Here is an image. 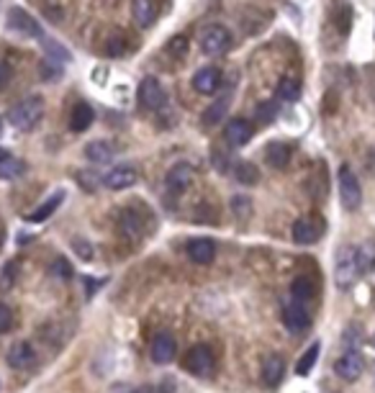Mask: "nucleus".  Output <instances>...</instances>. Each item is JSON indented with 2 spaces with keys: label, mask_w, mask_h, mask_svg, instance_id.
Segmentation results:
<instances>
[{
  "label": "nucleus",
  "mask_w": 375,
  "mask_h": 393,
  "mask_svg": "<svg viewBox=\"0 0 375 393\" xmlns=\"http://www.w3.org/2000/svg\"><path fill=\"white\" fill-rule=\"evenodd\" d=\"M319 352H321V345L319 342H314L311 347L303 352V357L298 360V365H296V373L298 375H309L316 365V360H319Z\"/></svg>",
  "instance_id": "c756f323"
},
{
  "label": "nucleus",
  "mask_w": 375,
  "mask_h": 393,
  "mask_svg": "<svg viewBox=\"0 0 375 393\" xmlns=\"http://www.w3.org/2000/svg\"><path fill=\"white\" fill-rule=\"evenodd\" d=\"M41 116H44V101L39 95H28L8 111V121L19 131H31L41 121Z\"/></svg>",
  "instance_id": "f257e3e1"
},
{
  "label": "nucleus",
  "mask_w": 375,
  "mask_h": 393,
  "mask_svg": "<svg viewBox=\"0 0 375 393\" xmlns=\"http://www.w3.org/2000/svg\"><path fill=\"white\" fill-rule=\"evenodd\" d=\"M283 321H285V327L291 332H306L309 329V324H311V316H309V309H306V303H298V301H293L291 303H285V309H283Z\"/></svg>",
  "instance_id": "9d476101"
},
{
  "label": "nucleus",
  "mask_w": 375,
  "mask_h": 393,
  "mask_svg": "<svg viewBox=\"0 0 375 393\" xmlns=\"http://www.w3.org/2000/svg\"><path fill=\"white\" fill-rule=\"evenodd\" d=\"M360 275H363V270H360V260H357V247H349V245L339 247L337 262H334V283H337V288H342V291L352 288Z\"/></svg>",
  "instance_id": "f03ea898"
},
{
  "label": "nucleus",
  "mask_w": 375,
  "mask_h": 393,
  "mask_svg": "<svg viewBox=\"0 0 375 393\" xmlns=\"http://www.w3.org/2000/svg\"><path fill=\"white\" fill-rule=\"evenodd\" d=\"M8 28L10 31H16V34H21V37H31V39L44 37L39 21L34 19L31 13H26L23 8H19V6H13V8L8 10Z\"/></svg>",
  "instance_id": "0eeeda50"
},
{
  "label": "nucleus",
  "mask_w": 375,
  "mask_h": 393,
  "mask_svg": "<svg viewBox=\"0 0 375 393\" xmlns=\"http://www.w3.org/2000/svg\"><path fill=\"white\" fill-rule=\"evenodd\" d=\"M119 231L124 234V237L137 239V237H142V231H144V224H142V219H139L134 211L126 209L119 216Z\"/></svg>",
  "instance_id": "a878e982"
},
{
  "label": "nucleus",
  "mask_w": 375,
  "mask_h": 393,
  "mask_svg": "<svg viewBox=\"0 0 375 393\" xmlns=\"http://www.w3.org/2000/svg\"><path fill=\"white\" fill-rule=\"evenodd\" d=\"M357 260H360V270H363V273L375 270V239H365V242L357 247Z\"/></svg>",
  "instance_id": "c85d7f7f"
},
{
  "label": "nucleus",
  "mask_w": 375,
  "mask_h": 393,
  "mask_svg": "<svg viewBox=\"0 0 375 393\" xmlns=\"http://www.w3.org/2000/svg\"><path fill=\"white\" fill-rule=\"evenodd\" d=\"M41 44L46 46V55L52 57V59H57V62L62 64V62H70L73 59V55L64 49L62 44H57L55 39H49V37H41Z\"/></svg>",
  "instance_id": "7c9ffc66"
},
{
  "label": "nucleus",
  "mask_w": 375,
  "mask_h": 393,
  "mask_svg": "<svg viewBox=\"0 0 375 393\" xmlns=\"http://www.w3.org/2000/svg\"><path fill=\"white\" fill-rule=\"evenodd\" d=\"M16 265L13 262H8L6 265V270H3V275H0V291H8L10 285H13V280H16Z\"/></svg>",
  "instance_id": "4c0bfd02"
},
{
  "label": "nucleus",
  "mask_w": 375,
  "mask_h": 393,
  "mask_svg": "<svg viewBox=\"0 0 375 393\" xmlns=\"http://www.w3.org/2000/svg\"><path fill=\"white\" fill-rule=\"evenodd\" d=\"M10 327H13V311L6 303H0V334L10 332Z\"/></svg>",
  "instance_id": "c9c22d12"
},
{
  "label": "nucleus",
  "mask_w": 375,
  "mask_h": 393,
  "mask_svg": "<svg viewBox=\"0 0 375 393\" xmlns=\"http://www.w3.org/2000/svg\"><path fill=\"white\" fill-rule=\"evenodd\" d=\"M291 155L293 149L285 142H270V144L265 146V162L270 167H275V170H283L288 162H291Z\"/></svg>",
  "instance_id": "a211bd4d"
},
{
  "label": "nucleus",
  "mask_w": 375,
  "mask_h": 393,
  "mask_svg": "<svg viewBox=\"0 0 375 393\" xmlns=\"http://www.w3.org/2000/svg\"><path fill=\"white\" fill-rule=\"evenodd\" d=\"M339 198H342V206L347 211L360 209V203H363V188H360V180H357V175L352 173L347 165L339 167Z\"/></svg>",
  "instance_id": "7ed1b4c3"
},
{
  "label": "nucleus",
  "mask_w": 375,
  "mask_h": 393,
  "mask_svg": "<svg viewBox=\"0 0 375 393\" xmlns=\"http://www.w3.org/2000/svg\"><path fill=\"white\" fill-rule=\"evenodd\" d=\"M185 252H188V257H191L195 265H209V262H213V257H216V245L211 239H191L185 245Z\"/></svg>",
  "instance_id": "4468645a"
},
{
  "label": "nucleus",
  "mask_w": 375,
  "mask_h": 393,
  "mask_svg": "<svg viewBox=\"0 0 375 393\" xmlns=\"http://www.w3.org/2000/svg\"><path fill=\"white\" fill-rule=\"evenodd\" d=\"M0 75H3V67H0Z\"/></svg>",
  "instance_id": "79ce46f5"
},
{
  "label": "nucleus",
  "mask_w": 375,
  "mask_h": 393,
  "mask_svg": "<svg viewBox=\"0 0 375 393\" xmlns=\"http://www.w3.org/2000/svg\"><path fill=\"white\" fill-rule=\"evenodd\" d=\"M231 46V34L224 26L213 23L201 31V49L211 57H221Z\"/></svg>",
  "instance_id": "39448f33"
},
{
  "label": "nucleus",
  "mask_w": 375,
  "mask_h": 393,
  "mask_svg": "<svg viewBox=\"0 0 375 393\" xmlns=\"http://www.w3.org/2000/svg\"><path fill=\"white\" fill-rule=\"evenodd\" d=\"M229 106H231V93H227V95H221L219 101H213L209 108H206V113H203V124H206V126H216V124L227 116Z\"/></svg>",
  "instance_id": "393cba45"
},
{
  "label": "nucleus",
  "mask_w": 375,
  "mask_h": 393,
  "mask_svg": "<svg viewBox=\"0 0 375 393\" xmlns=\"http://www.w3.org/2000/svg\"><path fill=\"white\" fill-rule=\"evenodd\" d=\"M183 367L188 373L198 375V378H206V375L213 373V352H211L209 345H195V347L188 349Z\"/></svg>",
  "instance_id": "423d86ee"
},
{
  "label": "nucleus",
  "mask_w": 375,
  "mask_h": 393,
  "mask_svg": "<svg viewBox=\"0 0 375 393\" xmlns=\"http://www.w3.org/2000/svg\"><path fill=\"white\" fill-rule=\"evenodd\" d=\"M237 180L244 185H255L260 180V173H257V167L252 162H239L237 165Z\"/></svg>",
  "instance_id": "2f4dec72"
},
{
  "label": "nucleus",
  "mask_w": 375,
  "mask_h": 393,
  "mask_svg": "<svg viewBox=\"0 0 375 393\" xmlns=\"http://www.w3.org/2000/svg\"><path fill=\"white\" fill-rule=\"evenodd\" d=\"M124 49H126V39L121 37V31H113V34L106 39V52H108L110 57H121Z\"/></svg>",
  "instance_id": "473e14b6"
},
{
  "label": "nucleus",
  "mask_w": 375,
  "mask_h": 393,
  "mask_svg": "<svg viewBox=\"0 0 375 393\" xmlns=\"http://www.w3.org/2000/svg\"><path fill=\"white\" fill-rule=\"evenodd\" d=\"M291 298L298 303H309L314 298V285L306 275H298L291 283Z\"/></svg>",
  "instance_id": "cd10ccee"
},
{
  "label": "nucleus",
  "mask_w": 375,
  "mask_h": 393,
  "mask_svg": "<svg viewBox=\"0 0 375 393\" xmlns=\"http://www.w3.org/2000/svg\"><path fill=\"white\" fill-rule=\"evenodd\" d=\"M324 219L311 213V216H303L293 224V239H296V245H316L321 237H324Z\"/></svg>",
  "instance_id": "20e7f679"
},
{
  "label": "nucleus",
  "mask_w": 375,
  "mask_h": 393,
  "mask_svg": "<svg viewBox=\"0 0 375 393\" xmlns=\"http://www.w3.org/2000/svg\"><path fill=\"white\" fill-rule=\"evenodd\" d=\"M219 85H221V73L216 67H203L193 77V88L198 93H203V95H213V93L219 90Z\"/></svg>",
  "instance_id": "f3484780"
},
{
  "label": "nucleus",
  "mask_w": 375,
  "mask_h": 393,
  "mask_svg": "<svg viewBox=\"0 0 375 393\" xmlns=\"http://www.w3.org/2000/svg\"><path fill=\"white\" fill-rule=\"evenodd\" d=\"M113 144L110 142H106V139H95V142H90V144H85V157L90 160V162H98V165H106V162H110L113 160Z\"/></svg>",
  "instance_id": "412c9836"
},
{
  "label": "nucleus",
  "mask_w": 375,
  "mask_h": 393,
  "mask_svg": "<svg viewBox=\"0 0 375 393\" xmlns=\"http://www.w3.org/2000/svg\"><path fill=\"white\" fill-rule=\"evenodd\" d=\"M339 13H342V16H339V19H337L339 31H342V34H347L349 26H352V10H349L347 6H342V10H339Z\"/></svg>",
  "instance_id": "58836bf2"
},
{
  "label": "nucleus",
  "mask_w": 375,
  "mask_h": 393,
  "mask_svg": "<svg viewBox=\"0 0 375 393\" xmlns=\"http://www.w3.org/2000/svg\"><path fill=\"white\" fill-rule=\"evenodd\" d=\"M37 363V352L28 342H16L13 347L8 349V365L16 367V370H26Z\"/></svg>",
  "instance_id": "dca6fc26"
},
{
  "label": "nucleus",
  "mask_w": 375,
  "mask_h": 393,
  "mask_svg": "<svg viewBox=\"0 0 375 393\" xmlns=\"http://www.w3.org/2000/svg\"><path fill=\"white\" fill-rule=\"evenodd\" d=\"M137 183V170L134 167H113L103 175V185L110 191H126Z\"/></svg>",
  "instance_id": "ddd939ff"
},
{
  "label": "nucleus",
  "mask_w": 375,
  "mask_h": 393,
  "mask_svg": "<svg viewBox=\"0 0 375 393\" xmlns=\"http://www.w3.org/2000/svg\"><path fill=\"white\" fill-rule=\"evenodd\" d=\"M131 13H134V21H137L142 28L152 26L157 19V10L152 0H131Z\"/></svg>",
  "instance_id": "b1692460"
},
{
  "label": "nucleus",
  "mask_w": 375,
  "mask_h": 393,
  "mask_svg": "<svg viewBox=\"0 0 375 393\" xmlns=\"http://www.w3.org/2000/svg\"><path fill=\"white\" fill-rule=\"evenodd\" d=\"M167 52L180 59V57H183L185 52H188V37H175V39H170V44H167Z\"/></svg>",
  "instance_id": "f704fd0d"
},
{
  "label": "nucleus",
  "mask_w": 375,
  "mask_h": 393,
  "mask_svg": "<svg viewBox=\"0 0 375 393\" xmlns=\"http://www.w3.org/2000/svg\"><path fill=\"white\" fill-rule=\"evenodd\" d=\"M139 103L146 111H160L165 106V88L157 77H144L139 83Z\"/></svg>",
  "instance_id": "6e6552de"
},
{
  "label": "nucleus",
  "mask_w": 375,
  "mask_h": 393,
  "mask_svg": "<svg viewBox=\"0 0 375 393\" xmlns=\"http://www.w3.org/2000/svg\"><path fill=\"white\" fill-rule=\"evenodd\" d=\"M26 170V165L21 162L19 157H13L10 152L0 149V180H16Z\"/></svg>",
  "instance_id": "4be33fe9"
},
{
  "label": "nucleus",
  "mask_w": 375,
  "mask_h": 393,
  "mask_svg": "<svg viewBox=\"0 0 375 393\" xmlns=\"http://www.w3.org/2000/svg\"><path fill=\"white\" fill-rule=\"evenodd\" d=\"M191 183H193V167L188 165V162H175V165L167 170L165 185H167V191L175 193V195L188 191Z\"/></svg>",
  "instance_id": "f8f14e48"
},
{
  "label": "nucleus",
  "mask_w": 375,
  "mask_h": 393,
  "mask_svg": "<svg viewBox=\"0 0 375 393\" xmlns=\"http://www.w3.org/2000/svg\"><path fill=\"white\" fill-rule=\"evenodd\" d=\"M255 116H257V121L270 124V121H275V116H278V106H275V103H260Z\"/></svg>",
  "instance_id": "72a5a7b5"
},
{
  "label": "nucleus",
  "mask_w": 375,
  "mask_h": 393,
  "mask_svg": "<svg viewBox=\"0 0 375 393\" xmlns=\"http://www.w3.org/2000/svg\"><path fill=\"white\" fill-rule=\"evenodd\" d=\"M73 247L77 249V255H80V260H93V247L88 245V242H83V239H75Z\"/></svg>",
  "instance_id": "ea45409f"
},
{
  "label": "nucleus",
  "mask_w": 375,
  "mask_h": 393,
  "mask_svg": "<svg viewBox=\"0 0 375 393\" xmlns=\"http://www.w3.org/2000/svg\"><path fill=\"white\" fill-rule=\"evenodd\" d=\"M52 270H55V275L59 278V280H70V278H73V267H70V262H67L64 257H59V260H57Z\"/></svg>",
  "instance_id": "e433bc0d"
},
{
  "label": "nucleus",
  "mask_w": 375,
  "mask_h": 393,
  "mask_svg": "<svg viewBox=\"0 0 375 393\" xmlns=\"http://www.w3.org/2000/svg\"><path fill=\"white\" fill-rule=\"evenodd\" d=\"M278 98L285 103H296L301 98V80L293 77V75H285L283 80L278 83Z\"/></svg>",
  "instance_id": "bb28decb"
},
{
  "label": "nucleus",
  "mask_w": 375,
  "mask_h": 393,
  "mask_svg": "<svg viewBox=\"0 0 375 393\" xmlns=\"http://www.w3.org/2000/svg\"><path fill=\"white\" fill-rule=\"evenodd\" d=\"M93 119H95V111H93L88 103H77V106L70 111V131H73V134H83L85 128H90Z\"/></svg>",
  "instance_id": "aec40b11"
},
{
  "label": "nucleus",
  "mask_w": 375,
  "mask_h": 393,
  "mask_svg": "<svg viewBox=\"0 0 375 393\" xmlns=\"http://www.w3.org/2000/svg\"><path fill=\"white\" fill-rule=\"evenodd\" d=\"M283 375H285V360L283 357L280 355L265 357V363H262V381H265V385H270V388L280 385Z\"/></svg>",
  "instance_id": "6ab92c4d"
},
{
  "label": "nucleus",
  "mask_w": 375,
  "mask_h": 393,
  "mask_svg": "<svg viewBox=\"0 0 375 393\" xmlns=\"http://www.w3.org/2000/svg\"><path fill=\"white\" fill-rule=\"evenodd\" d=\"M175 352H177V342L170 332H160L155 334L152 339V360H155L157 365H167V363H173Z\"/></svg>",
  "instance_id": "9b49d317"
},
{
  "label": "nucleus",
  "mask_w": 375,
  "mask_h": 393,
  "mask_svg": "<svg viewBox=\"0 0 375 393\" xmlns=\"http://www.w3.org/2000/svg\"><path fill=\"white\" fill-rule=\"evenodd\" d=\"M224 139L229 146H244L252 139V126H249L247 119H229L227 124V131H224Z\"/></svg>",
  "instance_id": "2eb2a0df"
},
{
  "label": "nucleus",
  "mask_w": 375,
  "mask_h": 393,
  "mask_svg": "<svg viewBox=\"0 0 375 393\" xmlns=\"http://www.w3.org/2000/svg\"><path fill=\"white\" fill-rule=\"evenodd\" d=\"M62 201H64V191H55L44 203H41V206H39V209H34V213H28V221H34V224L46 221L57 209H59V206H62Z\"/></svg>",
  "instance_id": "5701e85b"
},
{
  "label": "nucleus",
  "mask_w": 375,
  "mask_h": 393,
  "mask_svg": "<svg viewBox=\"0 0 375 393\" xmlns=\"http://www.w3.org/2000/svg\"><path fill=\"white\" fill-rule=\"evenodd\" d=\"M334 370H337V375L342 381H349V383H352V381H357V378L363 375V370H365V360H363V355H360L357 349H347V352L337 360Z\"/></svg>",
  "instance_id": "1a4fd4ad"
},
{
  "label": "nucleus",
  "mask_w": 375,
  "mask_h": 393,
  "mask_svg": "<svg viewBox=\"0 0 375 393\" xmlns=\"http://www.w3.org/2000/svg\"><path fill=\"white\" fill-rule=\"evenodd\" d=\"M0 131H3V124H0Z\"/></svg>",
  "instance_id": "a19ab883"
}]
</instances>
